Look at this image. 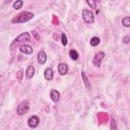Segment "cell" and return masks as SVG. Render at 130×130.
Here are the masks:
<instances>
[{
    "label": "cell",
    "instance_id": "14",
    "mask_svg": "<svg viewBox=\"0 0 130 130\" xmlns=\"http://www.w3.org/2000/svg\"><path fill=\"white\" fill-rule=\"evenodd\" d=\"M90 45L92 46V47H95V46H98L99 44H100V39L98 38V37H93V38H91L90 39Z\"/></svg>",
    "mask_w": 130,
    "mask_h": 130
},
{
    "label": "cell",
    "instance_id": "18",
    "mask_svg": "<svg viewBox=\"0 0 130 130\" xmlns=\"http://www.w3.org/2000/svg\"><path fill=\"white\" fill-rule=\"evenodd\" d=\"M86 3L89 5L90 8H93V9L96 8V1H93V0H87Z\"/></svg>",
    "mask_w": 130,
    "mask_h": 130
},
{
    "label": "cell",
    "instance_id": "20",
    "mask_svg": "<svg viewBox=\"0 0 130 130\" xmlns=\"http://www.w3.org/2000/svg\"><path fill=\"white\" fill-rule=\"evenodd\" d=\"M22 71L21 70H19L18 72H17V77H18V80H21V77H22Z\"/></svg>",
    "mask_w": 130,
    "mask_h": 130
},
{
    "label": "cell",
    "instance_id": "1",
    "mask_svg": "<svg viewBox=\"0 0 130 130\" xmlns=\"http://www.w3.org/2000/svg\"><path fill=\"white\" fill-rule=\"evenodd\" d=\"M34 17V14L31 12H27V11H23L21 13H19L18 15H16L14 18H12V22L13 23H22V22H26L28 20H30Z\"/></svg>",
    "mask_w": 130,
    "mask_h": 130
},
{
    "label": "cell",
    "instance_id": "15",
    "mask_svg": "<svg viewBox=\"0 0 130 130\" xmlns=\"http://www.w3.org/2000/svg\"><path fill=\"white\" fill-rule=\"evenodd\" d=\"M81 76H82V78H83V82H84V84H85V87L86 88H89L90 87V84H89V82H88V79H87V77H86V75H85V72H81Z\"/></svg>",
    "mask_w": 130,
    "mask_h": 130
},
{
    "label": "cell",
    "instance_id": "5",
    "mask_svg": "<svg viewBox=\"0 0 130 130\" xmlns=\"http://www.w3.org/2000/svg\"><path fill=\"white\" fill-rule=\"evenodd\" d=\"M29 39H30V36H29L28 32H22L21 35H19V36L13 41L12 45L18 44V43H21V42H25V41H29Z\"/></svg>",
    "mask_w": 130,
    "mask_h": 130
},
{
    "label": "cell",
    "instance_id": "3",
    "mask_svg": "<svg viewBox=\"0 0 130 130\" xmlns=\"http://www.w3.org/2000/svg\"><path fill=\"white\" fill-rule=\"evenodd\" d=\"M29 109V105H28V102L27 101H23L21 102L18 106H17V109H16V112L18 115H24Z\"/></svg>",
    "mask_w": 130,
    "mask_h": 130
},
{
    "label": "cell",
    "instance_id": "9",
    "mask_svg": "<svg viewBox=\"0 0 130 130\" xmlns=\"http://www.w3.org/2000/svg\"><path fill=\"white\" fill-rule=\"evenodd\" d=\"M47 61V55L44 51H40L38 53V62L40 64H45Z\"/></svg>",
    "mask_w": 130,
    "mask_h": 130
},
{
    "label": "cell",
    "instance_id": "13",
    "mask_svg": "<svg viewBox=\"0 0 130 130\" xmlns=\"http://www.w3.org/2000/svg\"><path fill=\"white\" fill-rule=\"evenodd\" d=\"M69 56L71 57L72 60H77L78 57H79V56H78V53H77L75 50H70V51H69Z\"/></svg>",
    "mask_w": 130,
    "mask_h": 130
},
{
    "label": "cell",
    "instance_id": "8",
    "mask_svg": "<svg viewBox=\"0 0 130 130\" xmlns=\"http://www.w3.org/2000/svg\"><path fill=\"white\" fill-rule=\"evenodd\" d=\"M58 72L61 75H65L68 72V65L65 64V63H60L58 65Z\"/></svg>",
    "mask_w": 130,
    "mask_h": 130
},
{
    "label": "cell",
    "instance_id": "19",
    "mask_svg": "<svg viewBox=\"0 0 130 130\" xmlns=\"http://www.w3.org/2000/svg\"><path fill=\"white\" fill-rule=\"evenodd\" d=\"M62 44L64 46L67 45V37L65 36V34H62Z\"/></svg>",
    "mask_w": 130,
    "mask_h": 130
},
{
    "label": "cell",
    "instance_id": "6",
    "mask_svg": "<svg viewBox=\"0 0 130 130\" xmlns=\"http://www.w3.org/2000/svg\"><path fill=\"white\" fill-rule=\"evenodd\" d=\"M39 124H40V120H39V118L37 116H31L27 120V125L30 128H36V127H38Z\"/></svg>",
    "mask_w": 130,
    "mask_h": 130
},
{
    "label": "cell",
    "instance_id": "2",
    "mask_svg": "<svg viewBox=\"0 0 130 130\" xmlns=\"http://www.w3.org/2000/svg\"><path fill=\"white\" fill-rule=\"evenodd\" d=\"M82 18H83L85 23H92L94 21L93 13L88 9H83L82 10Z\"/></svg>",
    "mask_w": 130,
    "mask_h": 130
},
{
    "label": "cell",
    "instance_id": "4",
    "mask_svg": "<svg viewBox=\"0 0 130 130\" xmlns=\"http://www.w3.org/2000/svg\"><path fill=\"white\" fill-rule=\"evenodd\" d=\"M105 57V53L104 52H99L94 55L93 59H92V64L95 66V67H100L101 66V63H102V60L104 59Z\"/></svg>",
    "mask_w": 130,
    "mask_h": 130
},
{
    "label": "cell",
    "instance_id": "17",
    "mask_svg": "<svg viewBox=\"0 0 130 130\" xmlns=\"http://www.w3.org/2000/svg\"><path fill=\"white\" fill-rule=\"evenodd\" d=\"M122 24L125 26V27H128L130 26V17L129 16H126L122 19Z\"/></svg>",
    "mask_w": 130,
    "mask_h": 130
},
{
    "label": "cell",
    "instance_id": "10",
    "mask_svg": "<svg viewBox=\"0 0 130 130\" xmlns=\"http://www.w3.org/2000/svg\"><path fill=\"white\" fill-rule=\"evenodd\" d=\"M50 95H51L52 101L55 102V103H57V102L60 100V93H59V91H57L56 89H52L51 92H50Z\"/></svg>",
    "mask_w": 130,
    "mask_h": 130
},
{
    "label": "cell",
    "instance_id": "11",
    "mask_svg": "<svg viewBox=\"0 0 130 130\" xmlns=\"http://www.w3.org/2000/svg\"><path fill=\"white\" fill-rule=\"evenodd\" d=\"M34 75H35V68H34L32 66H28V67L26 68V71H25V76H26V78H27V79H30V78L34 77Z\"/></svg>",
    "mask_w": 130,
    "mask_h": 130
},
{
    "label": "cell",
    "instance_id": "7",
    "mask_svg": "<svg viewBox=\"0 0 130 130\" xmlns=\"http://www.w3.org/2000/svg\"><path fill=\"white\" fill-rule=\"evenodd\" d=\"M19 51H20L21 53L25 54V55H30V54H32V52H34L32 48H31L29 45H21L20 48H19Z\"/></svg>",
    "mask_w": 130,
    "mask_h": 130
},
{
    "label": "cell",
    "instance_id": "21",
    "mask_svg": "<svg viewBox=\"0 0 130 130\" xmlns=\"http://www.w3.org/2000/svg\"><path fill=\"white\" fill-rule=\"evenodd\" d=\"M129 40H130V38H129V37H125L123 41H124V43H125V44H128V43H129Z\"/></svg>",
    "mask_w": 130,
    "mask_h": 130
},
{
    "label": "cell",
    "instance_id": "12",
    "mask_svg": "<svg viewBox=\"0 0 130 130\" xmlns=\"http://www.w3.org/2000/svg\"><path fill=\"white\" fill-rule=\"evenodd\" d=\"M44 75H45V78L47 80H52L53 79V70L52 68L48 67L45 69V72H44Z\"/></svg>",
    "mask_w": 130,
    "mask_h": 130
},
{
    "label": "cell",
    "instance_id": "16",
    "mask_svg": "<svg viewBox=\"0 0 130 130\" xmlns=\"http://www.w3.org/2000/svg\"><path fill=\"white\" fill-rule=\"evenodd\" d=\"M22 5H23V1L22 0H16L13 3V8L14 9H19V8H21Z\"/></svg>",
    "mask_w": 130,
    "mask_h": 130
}]
</instances>
